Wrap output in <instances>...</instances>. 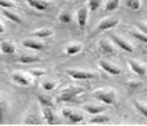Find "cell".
Returning a JSON list of instances; mask_svg holds the SVG:
<instances>
[{"label":"cell","mask_w":147,"mask_h":126,"mask_svg":"<svg viewBox=\"0 0 147 126\" xmlns=\"http://www.w3.org/2000/svg\"><path fill=\"white\" fill-rule=\"evenodd\" d=\"M93 96L97 100H99L101 102L106 104V105H114L115 104V93L113 90H110V89H98V90H94Z\"/></svg>","instance_id":"cell-1"},{"label":"cell","mask_w":147,"mask_h":126,"mask_svg":"<svg viewBox=\"0 0 147 126\" xmlns=\"http://www.w3.org/2000/svg\"><path fill=\"white\" fill-rule=\"evenodd\" d=\"M81 93H84V89L78 88V86H69L65 90H62V93L57 97L58 102H69V101H73V100L80 96Z\"/></svg>","instance_id":"cell-2"},{"label":"cell","mask_w":147,"mask_h":126,"mask_svg":"<svg viewBox=\"0 0 147 126\" xmlns=\"http://www.w3.org/2000/svg\"><path fill=\"white\" fill-rule=\"evenodd\" d=\"M66 75H69L72 79L76 80H93L97 77L96 73L82 70V69H66Z\"/></svg>","instance_id":"cell-3"},{"label":"cell","mask_w":147,"mask_h":126,"mask_svg":"<svg viewBox=\"0 0 147 126\" xmlns=\"http://www.w3.org/2000/svg\"><path fill=\"white\" fill-rule=\"evenodd\" d=\"M111 37V40L115 43L117 45H118V48H121L122 51H125V52H129V53H131V52L134 51V48H133V45L130 44V43H127L125 39H122L121 36H115V35H111L110 36Z\"/></svg>","instance_id":"cell-4"},{"label":"cell","mask_w":147,"mask_h":126,"mask_svg":"<svg viewBox=\"0 0 147 126\" xmlns=\"http://www.w3.org/2000/svg\"><path fill=\"white\" fill-rule=\"evenodd\" d=\"M115 25H118V20H117V19H114V17H107V19H103L102 21H99L97 31H98V32L109 31V29L114 28Z\"/></svg>","instance_id":"cell-5"},{"label":"cell","mask_w":147,"mask_h":126,"mask_svg":"<svg viewBox=\"0 0 147 126\" xmlns=\"http://www.w3.org/2000/svg\"><path fill=\"white\" fill-rule=\"evenodd\" d=\"M42 116H44V118L48 125H55V123H57L56 113L53 112L52 108H49V106H42Z\"/></svg>","instance_id":"cell-6"},{"label":"cell","mask_w":147,"mask_h":126,"mask_svg":"<svg viewBox=\"0 0 147 126\" xmlns=\"http://www.w3.org/2000/svg\"><path fill=\"white\" fill-rule=\"evenodd\" d=\"M129 65H130V68L133 69V72L135 73V75H138V76H144L146 75V66H144L142 62L130 58V60H129Z\"/></svg>","instance_id":"cell-7"},{"label":"cell","mask_w":147,"mask_h":126,"mask_svg":"<svg viewBox=\"0 0 147 126\" xmlns=\"http://www.w3.org/2000/svg\"><path fill=\"white\" fill-rule=\"evenodd\" d=\"M99 66H101V68H102L105 72H107L109 75H119V73H121V69L118 68V66L113 65L111 62L103 61V60H101V61H99Z\"/></svg>","instance_id":"cell-8"},{"label":"cell","mask_w":147,"mask_h":126,"mask_svg":"<svg viewBox=\"0 0 147 126\" xmlns=\"http://www.w3.org/2000/svg\"><path fill=\"white\" fill-rule=\"evenodd\" d=\"M27 3L37 11H47L49 8V3L47 0H27Z\"/></svg>","instance_id":"cell-9"},{"label":"cell","mask_w":147,"mask_h":126,"mask_svg":"<svg viewBox=\"0 0 147 126\" xmlns=\"http://www.w3.org/2000/svg\"><path fill=\"white\" fill-rule=\"evenodd\" d=\"M23 45L28 49H33V51H42L44 49V44L37 40H32V39H27L23 41Z\"/></svg>","instance_id":"cell-10"},{"label":"cell","mask_w":147,"mask_h":126,"mask_svg":"<svg viewBox=\"0 0 147 126\" xmlns=\"http://www.w3.org/2000/svg\"><path fill=\"white\" fill-rule=\"evenodd\" d=\"M98 47H99V51L102 52L103 55H114V52H115L114 47L107 40H99Z\"/></svg>","instance_id":"cell-11"},{"label":"cell","mask_w":147,"mask_h":126,"mask_svg":"<svg viewBox=\"0 0 147 126\" xmlns=\"http://www.w3.org/2000/svg\"><path fill=\"white\" fill-rule=\"evenodd\" d=\"M12 80H13L16 84H19V85H29L31 84V80L28 79V77H25L23 73H20V72H15L13 75H12Z\"/></svg>","instance_id":"cell-12"},{"label":"cell","mask_w":147,"mask_h":126,"mask_svg":"<svg viewBox=\"0 0 147 126\" xmlns=\"http://www.w3.org/2000/svg\"><path fill=\"white\" fill-rule=\"evenodd\" d=\"M77 21H78L80 28L86 27V21H88V9L86 8H80L77 12Z\"/></svg>","instance_id":"cell-13"},{"label":"cell","mask_w":147,"mask_h":126,"mask_svg":"<svg viewBox=\"0 0 147 126\" xmlns=\"http://www.w3.org/2000/svg\"><path fill=\"white\" fill-rule=\"evenodd\" d=\"M0 49H1V52L5 53V55H13L15 52H16L15 45L12 44V43H9V41H1V43H0Z\"/></svg>","instance_id":"cell-14"},{"label":"cell","mask_w":147,"mask_h":126,"mask_svg":"<svg viewBox=\"0 0 147 126\" xmlns=\"http://www.w3.org/2000/svg\"><path fill=\"white\" fill-rule=\"evenodd\" d=\"M107 122H109V117L105 116V114H101V113L94 114V117L90 119L92 125H103V123H107Z\"/></svg>","instance_id":"cell-15"},{"label":"cell","mask_w":147,"mask_h":126,"mask_svg":"<svg viewBox=\"0 0 147 126\" xmlns=\"http://www.w3.org/2000/svg\"><path fill=\"white\" fill-rule=\"evenodd\" d=\"M68 119L70 123H80L81 121H84V114L78 112H70V114L68 116Z\"/></svg>","instance_id":"cell-16"},{"label":"cell","mask_w":147,"mask_h":126,"mask_svg":"<svg viewBox=\"0 0 147 126\" xmlns=\"http://www.w3.org/2000/svg\"><path fill=\"white\" fill-rule=\"evenodd\" d=\"M33 35L36 37L38 39H45V37H49L53 35V31H52L51 28H42V29H37V31H34Z\"/></svg>","instance_id":"cell-17"},{"label":"cell","mask_w":147,"mask_h":126,"mask_svg":"<svg viewBox=\"0 0 147 126\" xmlns=\"http://www.w3.org/2000/svg\"><path fill=\"white\" fill-rule=\"evenodd\" d=\"M85 108V110L88 113H90V114H98V113H102L103 110H105V108L103 106H98V105H92V104H89V105H85L84 106Z\"/></svg>","instance_id":"cell-18"},{"label":"cell","mask_w":147,"mask_h":126,"mask_svg":"<svg viewBox=\"0 0 147 126\" xmlns=\"http://www.w3.org/2000/svg\"><path fill=\"white\" fill-rule=\"evenodd\" d=\"M3 15L7 19H9L11 21H15L16 24H21L23 21H21V19H20V16L19 15H16L15 12H12V11H8V9H4L3 11Z\"/></svg>","instance_id":"cell-19"},{"label":"cell","mask_w":147,"mask_h":126,"mask_svg":"<svg viewBox=\"0 0 147 126\" xmlns=\"http://www.w3.org/2000/svg\"><path fill=\"white\" fill-rule=\"evenodd\" d=\"M37 100H38V102H40L42 106H49V108L53 106V100H52L49 96L37 94Z\"/></svg>","instance_id":"cell-20"},{"label":"cell","mask_w":147,"mask_h":126,"mask_svg":"<svg viewBox=\"0 0 147 126\" xmlns=\"http://www.w3.org/2000/svg\"><path fill=\"white\" fill-rule=\"evenodd\" d=\"M40 58L37 57V56H28V55H24L21 56L20 58H19V62H21V64H33V62H37Z\"/></svg>","instance_id":"cell-21"},{"label":"cell","mask_w":147,"mask_h":126,"mask_svg":"<svg viewBox=\"0 0 147 126\" xmlns=\"http://www.w3.org/2000/svg\"><path fill=\"white\" fill-rule=\"evenodd\" d=\"M82 49V47L80 44H72V45H68L66 47V55L69 56H73V55H77L80 53Z\"/></svg>","instance_id":"cell-22"},{"label":"cell","mask_w":147,"mask_h":126,"mask_svg":"<svg viewBox=\"0 0 147 126\" xmlns=\"http://www.w3.org/2000/svg\"><path fill=\"white\" fill-rule=\"evenodd\" d=\"M58 21L60 23H70L72 21V15L69 11H62L58 15Z\"/></svg>","instance_id":"cell-23"},{"label":"cell","mask_w":147,"mask_h":126,"mask_svg":"<svg viewBox=\"0 0 147 126\" xmlns=\"http://www.w3.org/2000/svg\"><path fill=\"white\" fill-rule=\"evenodd\" d=\"M119 5V0H107L105 4V9L106 11H114Z\"/></svg>","instance_id":"cell-24"},{"label":"cell","mask_w":147,"mask_h":126,"mask_svg":"<svg viewBox=\"0 0 147 126\" xmlns=\"http://www.w3.org/2000/svg\"><path fill=\"white\" fill-rule=\"evenodd\" d=\"M126 5L131 11H138L140 8V0H126Z\"/></svg>","instance_id":"cell-25"},{"label":"cell","mask_w":147,"mask_h":126,"mask_svg":"<svg viewBox=\"0 0 147 126\" xmlns=\"http://www.w3.org/2000/svg\"><path fill=\"white\" fill-rule=\"evenodd\" d=\"M134 105H135L137 110L140 113V114H142V116H143V117L147 116V108H146V105H144V104L138 102V101H134Z\"/></svg>","instance_id":"cell-26"},{"label":"cell","mask_w":147,"mask_h":126,"mask_svg":"<svg viewBox=\"0 0 147 126\" xmlns=\"http://www.w3.org/2000/svg\"><path fill=\"white\" fill-rule=\"evenodd\" d=\"M40 119H37V116H29L24 121V125H40Z\"/></svg>","instance_id":"cell-27"},{"label":"cell","mask_w":147,"mask_h":126,"mask_svg":"<svg viewBox=\"0 0 147 126\" xmlns=\"http://www.w3.org/2000/svg\"><path fill=\"white\" fill-rule=\"evenodd\" d=\"M99 7H101V0H89L88 3V8L90 11H97Z\"/></svg>","instance_id":"cell-28"},{"label":"cell","mask_w":147,"mask_h":126,"mask_svg":"<svg viewBox=\"0 0 147 126\" xmlns=\"http://www.w3.org/2000/svg\"><path fill=\"white\" fill-rule=\"evenodd\" d=\"M0 7L4 8V9H8V8H13L15 3L11 1V0H0Z\"/></svg>","instance_id":"cell-29"},{"label":"cell","mask_w":147,"mask_h":126,"mask_svg":"<svg viewBox=\"0 0 147 126\" xmlns=\"http://www.w3.org/2000/svg\"><path fill=\"white\" fill-rule=\"evenodd\" d=\"M133 36L135 39H138L139 41H142V43H147V36L146 33H142V32H133Z\"/></svg>","instance_id":"cell-30"},{"label":"cell","mask_w":147,"mask_h":126,"mask_svg":"<svg viewBox=\"0 0 147 126\" xmlns=\"http://www.w3.org/2000/svg\"><path fill=\"white\" fill-rule=\"evenodd\" d=\"M4 113H5V102L0 98V123L4 122Z\"/></svg>","instance_id":"cell-31"},{"label":"cell","mask_w":147,"mask_h":126,"mask_svg":"<svg viewBox=\"0 0 147 126\" xmlns=\"http://www.w3.org/2000/svg\"><path fill=\"white\" fill-rule=\"evenodd\" d=\"M55 86H56L55 81H45V82H42V88H44L45 90H53Z\"/></svg>","instance_id":"cell-32"},{"label":"cell","mask_w":147,"mask_h":126,"mask_svg":"<svg viewBox=\"0 0 147 126\" xmlns=\"http://www.w3.org/2000/svg\"><path fill=\"white\" fill-rule=\"evenodd\" d=\"M29 73H31L33 77H41V76L45 75V70H42V69H31Z\"/></svg>","instance_id":"cell-33"},{"label":"cell","mask_w":147,"mask_h":126,"mask_svg":"<svg viewBox=\"0 0 147 126\" xmlns=\"http://www.w3.org/2000/svg\"><path fill=\"white\" fill-rule=\"evenodd\" d=\"M137 28H138V29H140V32H142V33H146V32H147L146 24H137Z\"/></svg>","instance_id":"cell-34"},{"label":"cell","mask_w":147,"mask_h":126,"mask_svg":"<svg viewBox=\"0 0 147 126\" xmlns=\"http://www.w3.org/2000/svg\"><path fill=\"white\" fill-rule=\"evenodd\" d=\"M142 85V82H138V81H129V86L131 88H138V86Z\"/></svg>","instance_id":"cell-35"},{"label":"cell","mask_w":147,"mask_h":126,"mask_svg":"<svg viewBox=\"0 0 147 126\" xmlns=\"http://www.w3.org/2000/svg\"><path fill=\"white\" fill-rule=\"evenodd\" d=\"M70 112H72V110H70V109H62V116H64V117H66V118H68V116H69V114H70Z\"/></svg>","instance_id":"cell-36"},{"label":"cell","mask_w":147,"mask_h":126,"mask_svg":"<svg viewBox=\"0 0 147 126\" xmlns=\"http://www.w3.org/2000/svg\"><path fill=\"white\" fill-rule=\"evenodd\" d=\"M0 33H4V25L0 23Z\"/></svg>","instance_id":"cell-37"}]
</instances>
